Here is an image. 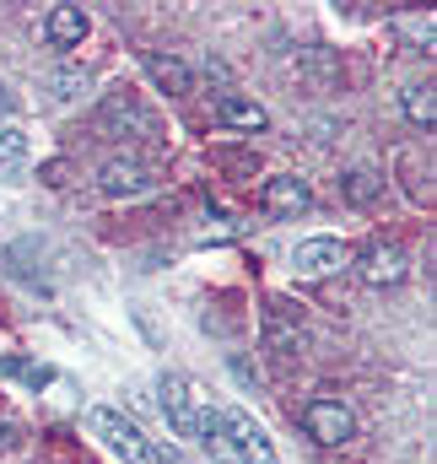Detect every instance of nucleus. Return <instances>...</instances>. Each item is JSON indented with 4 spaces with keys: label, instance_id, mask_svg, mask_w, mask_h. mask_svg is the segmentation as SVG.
<instances>
[{
    "label": "nucleus",
    "instance_id": "f257e3e1",
    "mask_svg": "<svg viewBox=\"0 0 437 464\" xmlns=\"http://www.w3.org/2000/svg\"><path fill=\"white\" fill-rule=\"evenodd\" d=\"M87 427H92V438H103V449L119 454L124 464H162L157 443H151L124 411H113V405H92V411H87Z\"/></svg>",
    "mask_w": 437,
    "mask_h": 464
},
{
    "label": "nucleus",
    "instance_id": "f03ea898",
    "mask_svg": "<svg viewBox=\"0 0 437 464\" xmlns=\"http://www.w3.org/2000/svg\"><path fill=\"white\" fill-rule=\"evenodd\" d=\"M217 421H221V449H227V459H238V464H281L276 459L270 432H265L248 411L227 405V411H217Z\"/></svg>",
    "mask_w": 437,
    "mask_h": 464
},
{
    "label": "nucleus",
    "instance_id": "7ed1b4c3",
    "mask_svg": "<svg viewBox=\"0 0 437 464\" xmlns=\"http://www.w3.org/2000/svg\"><path fill=\"white\" fill-rule=\"evenodd\" d=\"M303 432H308L314 443H325V449H345V443L356 438V416H351V405H340V400H308V405H303Z\"/></svg>",
    "mask_w": 437,
    "mask_h": 464
},
{
    "label": "nucleus",
    "instance_id": "20e7f679",
    "mask_svg": "<svg viewBox=\"0 0 437 464\" xmlns=\"http://www.w3.org/2000/svg\"><path fill=\"white\" fill-rule=\"evenodd\" d=\"M157 405H162L173 438H200V400H195V389L179 372H162L157 378Z\"/></svg>",
    "mask_w": 437,
    "mask_h": 464
},
{
    "label": "nucleus",
    "instance_id": "39448f33",
    "mask_svg": "<svg viewBox=\"0 0 437 464\" xmlns=\"http://www.w3.org/2000/svg\"><path fill=\"white\" fill-rule=\"evenodd\" d=\"M98 189H103L109 200H141V195L157 189V179H151L146 162H135V157H113V162H103V173H98Z\"/></svg>",
    "mask_w": 437,
    "mask_h": 464
},
{
    "label": "nucleus",
    "instance_id": "423d86ee",
    "mask_svg": "<svg viewBox=\"0 0 437 464\" xmlns=\"http://www.w3.org/2000/svg\"><path fill=\"white\" fill-rule=\"evenodd\" d=\"M259 206H265L270 217L292 222V217L314 211V189H308V179H297V173H281V179H265V189H259Z\"/></svg>",
    "mask_w": 437,
    "mask_h": 464
},
{
    "label": "nucleus",
    "instance_id": "0eeeda50",
    "mask_svg": "<svg viewBox=\"0 0 437 464\" xmlns=\"http://www.w3.org/2000/svg\"><path fill=\"white\" fill-rule=\"evenodd\" d=\"M292 265H297V276L325 281V276H335V270L345 265V243H340V237H303L297 254H292Z\"/></svg>",
    "mask_w": 437,
    "mask_h": 464
},
{
    "label": "nucleus",
    "instance_id": "6e6552de",
    "mask_svg": "<svg viewBox=\"0 0 437 464\" xmlns=\"http://www.w3.org/2000/svg\"><path fill=\"white\" fill-rule=\"evenodd\" d=\"M362 281H367V286H400V281H405V254H400L394 243H373V248L362 254Z\"/></svg>",
    "mask_w": 437,
    "mask_h": 464
},
{
    "label": "nucleus",
    "instance_id": "1a4fd4ad",
    "mask_svg": "<svg viewBox=\"0 0 437 464\" xmlns=\"http://www.w3.org/2000/svg\"><path fill=\"white\" fill-rule=\"evenodd\" d=\"M87 27H92V16H87L82 5H54V11L44 16V38H49V44H60V49L82 44V38H87Z\"/></svg>",
    "mask_w": 437,
    "mask_h": 464
},
{
    "label": "nucleus",
    "instance_id": "9d476101",
    "mask_svg": "<svg viewBox=\"0 0 437 464\" xmlns=\"http://www.w3.org/2000/svg\"><path fill=\"white\" fill-rule=\"evenodd\" d=\"M141 65H146V76L162 87V92H173V98H184L195 82H189V65L184 60H173V54H141Z\"/></svg>",
    "mask_w": 437,
    "mask_h": 464
},
{
    "label": "nucleus",
    "instance_id": "9b49d317",
    "mask_svg": "<svg viewBox=\"0 0 437 464\" xmlns=\"http://www.w3.org/2000/svg\"><path fill=\"white\" fill-rule=\"evenodd\" d=\"M217 119H221V124H232V130H248V135H259V130H270V114H265L259 103H248V98H238V92H221V103H217Z\"/></svg>",
    "mask_w": 437,
    "mask_h": 464
},
{
    "label": "nucleus",
    "instance_id": "f8f14e48",
    "mask_svg": "<svg viewBox=\"0 0 437 464\" xmlns=\"http://www.w3.org/2000/svg\"><path fill=\"white\" fill-rule=\"evenodd\" d=\"M259 335H265V351H276V356H297V351H303V330H297L281 308H270V314H265Z\"/></svg>",
    "mask_w": 437,
    "mask_h": 464
},
{
    "label": "nucleus",
    "instance_id": "ddd939ff",
    "mask_svg": "<svg viewBox=\"0 0 437 464\" xmlns=\"http://www.w3.org/2000/svg\"><path fill=\"white\" fill-rule=\"evenodd\" d=\"M378 189H384V179H378L373 168H351V173L340 179V195H345L351 206H373V200H378Z\"/></svg>",
    "mask_w": 437,
    "mask_h": 464
},
{
    "label": "nucleus",
    "instance_id": "4468645a",
    "mask_svg": "<svg viewBox=\"0 0 437 464\" xmlns=\"http://www.w3.org/2000/svg\"><path fill=\"white\" fill-rule=\"evenodd\" d=\"M22 162H27V130L22 124H0V173L11 179V173H22Z\"/></svg>",
    "mask_w": 437,
    "mask_h": 464
},
{
    "label": "nucleus",
    "instance_id": "2eb2a0df",
    "mask_svg": "<svg viewBox=\"0 0 437 464\" xmlns=\"http://www.w3.org/2000/svg\"><path fill=\"white\" fill-rule=\"evenodd\" d=\"M405 119H411V124H422V130H432V124H437L432 87H405Z\"/></svg>",
    "mask_w": 437,
    "mask_h": 464
},
{
    "label": "nucleus",
    "instance_id": "dca6fc26",
    "mask_svg": "<svg viewBox=\"0 0 437 464\" xmlns=\"http://www.w3.org/2000/svg\"><path fill=\"white\" fill-rule=\"evenodd\" d=\"M5 372H11V378H22V383H33V389L54 383V372H49V367H38V362H22V356H5Z\"/></svg>",
    "mask_w": 437,
    "mask_h": 464
},
{
    "label": "nucleus",
    "instance_id": "f3484780",
    "mask_svg": "<svg viewBox=\"0 0 437 464\" xmlns=\"http://www.w3.org/2000/svg\"><path fill=\"white\" fill-rule=\"evenodd\" d=\"M54 87H60V98H71V87H82V76H76V71H60Z\"/></svg>",
    "mask_w": 437,
    "mask_h": 464
},
{
    "label": "nucleus",
    "instance_id": "a211bd4d",
    "mask_svg": "<svg viewBox=\"0 0 437 464\" xmlns=\"http://www.w3.org/2000/svg\"><path fill=\"white\" fill-rule=\"evenodd\" d=\"M44 184H65V162H44Z\"/></svg>",
    "mask_w": 437,
    "mask_h": 464
},
{
    "label": "nucleus",
    "instance_id": "6ab92c4d",
    "mask_svg": "<svg viewBox=\"0 0 437 464\" xmlns=\"http://www.w3.org/2000/svg\"><path fill=\"white\" fill-rule=\"evenodd\" d=\"M11 114H16V98H11V92L0 87V119H11Z\"/></svg>",
    "mask_w": 437,
    "mask_h": 464
}]
</instances>
